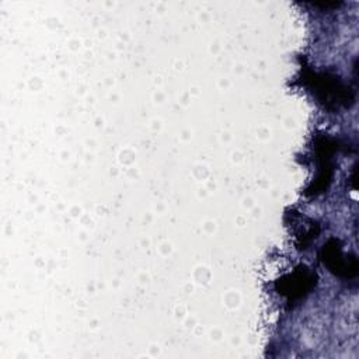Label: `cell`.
Returning <instances> with one entry per match:
<instances>
[{
	"instance_id": "6da1fadb",
	"label": "cell",
	"mask_w": 359,
	"mask_h": 359,
	"mask_svg": "<svg viewBox=\"0 0 359 359\" xmlns=\"http://www.w3.org/2000/svg\"><path fill=\"white\" fill-rule=\"evenodd\" d=\"M317 91L321 94V101L327 105L349 107L353 101V94L349 87H346L338 77L328 73H320L317 76Z\"/></svg>"
},
{
	"instance_id": "7a4b0ae2",
	"label": "cell",
	"mask_w": 359,
	"mask_h": 359,
	"mask_svg": "<svg viewBox=\"0 0 359 359\" xmlns=\"http://www.w3.org/2000/svg\"><path fill=\"white\" fill-rule=\"evenodd\" d=\"M324 264L328 265L330 271L339 276H355L356 275V259L355 257L346 258L341 254V247L335 240H331L327 245H324Z\"/></svg>"
},
{
	"instance_id": "3957f363",
	"label": "cell",
	"mask_w": 359,
	"mask_h": 359,
	"mask_svg": "<svg viewBox=\"0 0 359 359\" xmlns=\"http://www.w3.org/2000/svg\"><path fill=\"white\" fill-rule=\"evenodd\" d=\"M313 273L307 271L306 268L296 271L294 273H290L285 278L282 282V289H279V293L287 294L289 299H299L303 294H306L310 287L313 286Z\"/></svg>"
}]
</instances>
